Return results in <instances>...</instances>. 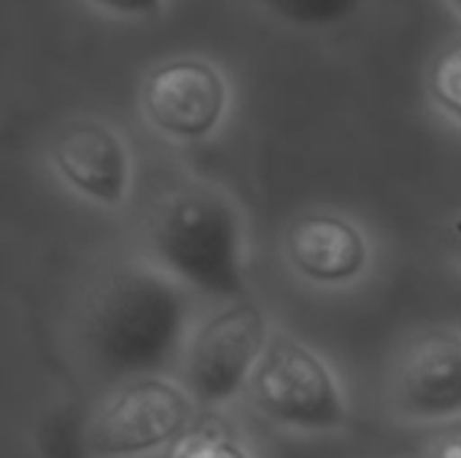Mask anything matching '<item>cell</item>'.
Here are the masks:
<instances>
[{
	"label": "cell",
	"mask_w": 461,
	"mask_h": 458,
	"mask_svg": "<svg viewBox=\"0 0 461 458\" xmlns=\"http://www.w3.org/2000/svg\"><path fill=\"white\" fill-rule=\"evenodd\" d=\"M424 94L432 113L461 132V32L438 46L429 57L424 70Z\"/></svg>",
	"instance_id": "cell-12"
},
{
	"label": "cell",
	"mask_w": 461,
	"mask_h": 458,
	"mask_svg": "<svg viewBox=\"0 0 461 458\" xmlns=\"http://www.w3.org/2000/svg\"><path fill=\"white\" fill-rule=\"evenodd\" d=\"M200 416L176 373L122 381L100 397L81 429L89 458H151L167 454Z\"/></svg>",
	"instance_id": "cell-7"
},
{
	"label": "cell",
	"mask_w": 461,
	"mask_h": 458,
	"mask_svg": "<svg viewBox=\"0 0 461 458\" xmlns=\"http://www.w3.org/2000/svg\"><path fill=\"white\" fill-rule=\"evenodd\" d=\"M254 13L265 22L300 32V35H330L340 32L373 5V0H246Z\"/></svg>",
	"instance_id": "cell-10"
},
{
	"label": "cell",
	"mask_w": 461,
	"mask_h": 458,
	"mask_svg": "<svg viewBox=\"0 0 461 458\" xmlns=\"http://www.w3.org/2000/svg\"><path fill=\"white\" fill-rule=\"evenodd\" d=\"M384 405L392 421L421 432L461 421L459 327H421L397 346L384 378Z\"/></svg>",
	"instance_id": "cell-9"
},
{
	"label": "cell",
	"mask_w": 461,
	"mask_h": 458,
	"mask_svg": "<svg viewBox=\"0 0 461 458\" xmlns=\"http://www.w3.org/2000/svg\"><path fill=\"white\" fill-rule=\"evenodd\" d=\"M443 5L448 8V13L461 24V0H443Z\"/></svg>",
	"instance_id": "cell-16"
},
{
	"label": "cell",
	"mask_w": 461,
	"mask_h": 458,
	"mask_svg": "<svg viewBox=\"0 0 461 458\" xmlns=\"http://www.w3.org/2000/svg\"><path fill=\"white\" fill-rule=\"evenodd\" d=\"M405 458H461V421L421 432Z\"/></svg>",
	"instance_id": "cell-14"
},
{
	"label": "cell",
	"mask_w": 461,
	"mask_h": 458,
	"mask_svg": "<svg viewBox=\"0 0 461 458\" xmlns=\"http://www.w3.org/2000/svg\"><path fill=\"white\" fill-rule=\"evenodd\" d=\"M278 259L300 286L319 294H346L373 278L378 238L362 216L346 208L305 205L284 221Z\"/></svg>",
	"instance_id": "cell-8"
},
{
	"label": "cell",
	"mask_w": 461,
	"mask_h": 458,
	"mask_svg": "<svg viewBox=\"0 0 461 458\" xmlns=\"http://www.w3.org/2000/svg\"><path fill=\"white\" fill-rule=\"evenodd\" d=\"M135 251L203 302L251 294V227L219 181H165L140 208Z\"/></svg>",
	"instance_id": "cell-2"
},
{
	"label": "cell",
	"mask_w": 461,
	"mask_h": 458,
	"mask_svg": "<svg viewBox=\"0 0 461 458\" xmlns=\"http://www.w3.org/2000/svg\"><path fill=\"white\" fill-rule=\"evenodd\" d=\"M200 302L138 251L108 259L86 278L70 313L78 364L103 389L176 373Z\"/></svg>",
	"instance_id": "cell-1"
},
{
	"label": "cell",
	"mask_w": 461,
	"mask_h": 458,
	"mask_svg": "<svg viewBox=\"0 0 461 458\" xmlns=\"http://www.w3.org/2000/svg\"><path fill=\"white\" fill-rule=\"evenodd\" d=\"M238 105L230 67L205 51H173L146 65L135 113L149 138L167 148H203L221 138Z\"/></svg>",
	"instance_id": "cell-3"
},
{
	"label": "cell",
	"mask_w": 461,
	"mask_h": 458,
	"mask_svg": "<svg viewBox=\"0 0 461 458\" xmlns=\"http://www.w3.org/2000/svg\"><path fill=\"white\" fill-rule=\"evenodd\" d=\"M276 327L254 294L208 302L197 313L176 375L197 400L200 410H232L246 397Z\"/></svg>",
	"instance_id": "cell-5"
},
{
	"label": "cell",
	"mask_w": 461,
	"mask_h": 458,
	"mask_svg": "<svg viewBox=\"0 0 461 458\" xmlns=\"http://www.w3.org/2000/svg\"><path fill=\"white\" fill-rule=\"evenodd\" d=\"M41 159L54 186L84 208L119 216L135 200V143L111 116L92 111L62 116L49 127Z\"/></svg>",
	"instance_id": "cell-6"
},
{
	"label": "cell",
	"mask_w": 461,
	"mask_h": 458,
	"mask_svg": "<svg viewBox=\"0 0 461 458\" xmlns=\"http://www.w3.org/2000/svg\"><path fill=\"white\" fill-rule=\"evenodd\" d=\"M86 11L116 24H149L162 19L173 0H78Z\"/></svg>",
	"instance_id": "cell-13"
},
{
	"label": "cell",
	"mask_w": 461,
	"mask_h": 458,
	"mask_svg": "<svg viewBox=\"0 0 461 458\" xmlns=\"http://www.w3.org/2000/svg\"><path fill=\"white\" fill-rule=\"evenodd\" d=\"M243 402L276 429L332 437L351 427L348 389L335 364L300 335L276 327Z\"/></svg>",
	"instance_id": "cell-4"
},
{
	"label": "cell",
	"mask_w": 461,
	"mask_h": 458,
	"mask_svg": "<svg viewBox=\"0 0 461 458\" xmlns=\"http://www.w3.org/2000/svg\"><path fill=\"white\" fill-rule=\"evenodd\" d=\"M167 458H262L254 437L230 410H200Z\"/></svg>",
	"instance_id": "cell-11"
},
{
	"label": "cell",
	"mask_w": 461,
	"mask_h": 458,
	"mask_svg": "<svg viewBox=\"0 0 461 458\" xmlns=\"http://www.w3.org/2000/svg\"><path fill=\"white\" fill-rule=\"evenodd\" d=\"M443 246L448 259L461 270V211L451 213L443 224Z\"/></svg>",
	"instance_id": "cell-15"
}]
</instances>
